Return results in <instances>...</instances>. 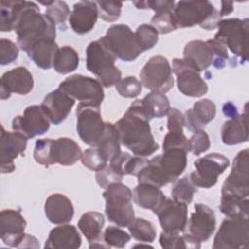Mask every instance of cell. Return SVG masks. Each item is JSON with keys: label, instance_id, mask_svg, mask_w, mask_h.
Masks as SVG:
<instances>
[{"label": "cell", "instance_id": "cell-50", "mask_svg": "<svg viewBox=\"0 0 249 249\" xmlns=\"http://www.w3.org/2000/svg\"><path fill=\"white\" fill-rule=\"evenodd\" d=\"M45 14L56 24L64 23L70 16L68 5L64 1H51L47 6Z\"/></svg>", "mask_w": 249, "mask_h": 249}, {"label": "cell", "instance_id": "cell-30", "mask_svg": "<svg viewBox=\"0 0 249 249\" xmlns=\"http://www.w3.org/2000/svg\"><path fill=\"white\" fill-rule=\"evenodd\" d=\"M183 58L199 72L206 70L214 61V53L206 41L194 40L186 44Z\"/></svg>", "mask_w": 249, "mask_h": 249}, {"label": "cell", "instance_id": "cell-34", "mask_svg": "<svg viewBox=\"0 0 249 249\" xmlns=\"http://www.w3.org/2000/svg\"><path fill=\"white\" fill-rule=\"evenodd\" d=\"M148 163L149 160L145 157L131 156L126 152H120L116 157L110 160V165L122 175L137 176Z\"/></svg>", "mask_w": 249, "mask_h": 249}, {"label": "cell", "instance_id": "cell-38", "mask_svg": "<svg viewBox=\"0 0 249 249\" xmlns=\"http://www.w3.org/2000/svg\"><path fill=\"white\" fill-rule=\"evenodd\" d=\"M109 160H112L121 152V142L115 124L106 123L105 133L96 146Z\"/></svg>", "mask_w": 249, "mask_h": 249}, {"label": "cell", "instance_id": "cell-27", "mask_svg": "<svg viewBox=\"0 0 249 249\" xmlns=\"http://www.w3.org/2000/svg\"><path fill=\"white\" fill-rule=\"evenodd\" d=\"M82 244V238L75 226L61 224L53 228L45 242V248L77 249Z\"/></svg>", "mask_w": 249, "mask_h": 249}, {"label": "cell", "instance_id": "cell-8", "mask_svg": "<svg viewBox=\"0 0 249 249\" xmlns=\"http://www.w3.org/2000/svg\"><path fill=\"white\" fill-rule=\"evenodd\" d=\"M101 38L115 56L123 61L135 60L143 53L128 25L114 24Z\"/></svg>", "mask_w": 249, "mask_h": 249}, {"label": "cell", "instance_id": "cell-49", "mask_svg": "<svg viewBox=\"0 0 249 249\" xmlns=\"http://www.w3.org/2000/svg\"><path fill=\"white\" fill-rule=\"evenodd\" d=\"M99 17L109 22L119 19L122 12L123 3L119 1H96Z\"/></svg>", "mask_w": 249, "mask_h": 249}, {"label": "cell", "instance_id": "cell-25", "mask_svg": "<svg viewBox=\"0 0 249 249\" xmlns=\"http://www.w3.org/2000/svg\"><path fill=\"white\" fill-rule=\"evenodd\" d=\"M134 111L146 117L149 121L154 118H162L167 115L170 105L164 93L152 91L143 99H137L129 106Z\"/></svg>", "mask_w": 249, "mask_h": 249}, {"label": "cell", "instance_id": "cell-29", "mask_svg": "<svg viewBox=\"0 0 249 249\" xmlns=\"http://www.w3.org/2000/svg\"><path fill=\"white\" fill-rule=\"evenodd\" d=\"M80 146L71 138L60 137L53 139L52 142V162L63 166L75 164L82 158Z\"/></svg>", "mask_w": 249, "mask_h": 249}, {"label": "cell", "instance_id": "cell-15", "mask_svg": "<svg viewBox=\"0 0 249 249\" xmlns=\"http://www.w3.org/2000/svg\"><path fill=\"white\" fill-rule=\"evenodd\" d=\"M50 123L41 105H30L24 109L21 116L13 119L12 128L27 138H33L46 133L50 128Z\"/></svg>", "mask_w": 249, "mask_h": 249}, {"label": "cell", "instance_id": "cell-59", "mask_svg": "<svg viewBox=\"0 0 249 249\" xmlns=\"http://www.w3.org/2000/svg\"><path fill=\"white\" fill-rule=\"evenodd\" d=\"M232 11H233V2H230V1L221 2V10L219 12L220 18L231 14Z\"/></svg>", "mask_w": 249, "mask_h": 249}, {"label": "cell", "instance_id": "cell-54", "mask_svg": "<svg viewBox=\"0 0 249 249\" xmlns=\"http://www.w3.org/2000/svg\"><path fill=\"white\" fill-rule=\"evenodd\" d=\"M163 151L170 149H182L189 152L188 139L184 132H167L162 143Z\"/></svg>", "mask_w": 249, "mask_h": 249}, {"label": "cell", "instance_id": "cell-40", "mask_svg": "<svg viewBox=\"0 0 249 249\" xmlns=\"http://www.w3.org/2000/svg\"><path fill=\"white\" fill-rule=\"evenodd\" d=\"M105 214L110 222H113L119 227H127L135 219L131 202L121 206L105 204Z\"/></svg>", "mask_w": 249, "mask_h": 249}, {"label": "cell", "instance_id": "cell-52", "mask_svg": "<svg viewBox=\"0 0 249 249\" xmlns=\"http://www.w3.org/2000/svg\"><path fill=\"white\" fill-rule=\"evenodd\" d=\"M124 175H122L120 172H118L115 168H113L110 164L106 165L102 169L96 171L95 174V180L97 184L103 188L106 189L110 185L114 183L122 182Z\"/></svg>", "mask_w": 249, "mask_h": 249}, {"label": "cell", "instance_id": "cell-19", "mask_svg": "<svg viewBox=\"0 0 249 249\" xmlns=\"http://www.w3.org/2000/svg\"><path fill=\"white\" fill-rule=\"evenodd\" d=\"M26 221L18 210L4 209L0 213V238L4 244L18 247L25 233Z\"/></svg>", "mask_w": 249, "mask_h": 249}, {"label": "cell", "instance_id": "cell-23", "mask_svg": "<svg viewBox=\"0 0 249 249\" xmlns=\"http://www.w3.org/2000/svg\"><path fill=\"white\" fill-rule=\"evenodd\" d=\"M98 7L94 1H80L74 4L69 16V24L77 34L89 33L98 18Z\"/></svg>", "mask_w": 249, "mask_h": 249}, {"label": "cell", "instance_id": "cell-39", "mask_svg": "<svg viewBox=\"0 0 249 249\" xmlns=\"http://www.w3.org/2000/svg\"><path fill=\"white\" fill-rule=\"evenodd\" d=\"M102 196L105 199L106 204L121 206L131 202L132 192L127 186L119 182L114 183L106 188L102 194Z\"/></svg>", "mask_w": 249, "mask_h": 249}, {"label": "cell", "instance_id": "cell-3", "mask_svg": "<svg viewBox=\"0 0 249 249\" xmlns=\"http://www.w3.org/2000/svg\"><path fill=\"white\" fill-rule=\"evenodd\" d=\"M187 154L182 149H170L163 151L149 160L137 175L138 183H148L159 188L174 182L187 166Z\"/></svg>", "mask_w": 249, "mask_h": 249}, {"label": "cell", "instance_id": "cell-58", "mask_svg": "<svg viewBox=\"0 0 249 249\" xmlns=\"http://www.w3.org/2000/svg\"><path fill=\"white\" fill-rule=\"evenodd\" d=\"M223 113L226 116L230 117V118H234V117H236L238 115L236 107L231 102H228V103L224 104V106H223Z\"/></svg>", "mask_w": 249, "mask_h": 249}, {"label": "cell", "instance_id": "cell-5", "mask_svg": "<svg viewBox=\"0 0 249 249\" xmlns=\"http://www.w3.org/2000/svg\"><path fill=\"white\" fill-rule=\"evenodd\" d=\"M172 13L177 28L199 25L205 30H212L221 20L219 12L208 1H179Z\"/></svg>", "mask_w": 249, "mask_h": 249}, {"label": "cell", "instance_id": "cell-42", "mask_svg": "<svg viewBox=\"0 0 249 249\" xmlns=\"http://www.w3.org/2000/svg\"><path fill=\"white\" fill-rule=\"evenodd\" d=\"M196 192V187L191 182L189 176H184L174 184L171 195L174 200L184 202L188 205L193 201Z\"/></svg>", "mask_w": 249, "mask_h": 249}, {"label": "cell", "instance_id": "cell-33", "mask_svg": "<svg viewBox=\"0 0 249 249\" xmlns=\"http://www.w3.org/2000/svg\"><path fill=\"white\" fill-rule=\"evenodd\" d=\"M105 223L104 216L96 211L84 213L79 222L78 228L89 243L102 240V229Z\"/></svg>", "mask_w": 249, "mask_h": 249}, {"label": "cell", "instance_id": "cell-28", "mask_svg": "<svg viewBox=\"0 0 249 249\" xmlns=\"http://www.w3.org/2000/svg\"><path fill=\"white\" fill-rule=\"evenodd\" d=\"M244 112L226 121L221 129L222 142L226 145H237L248 140V114L247 104Z\"/></svg>", "mask_w": 249, "mask_h": 249}, {"label": "cell", "instance_id": "cell-11", "mask_svg": "<svg viewBox=\"0 0 249 249\" xmlns=\"http://www.w3.org/2000/svg\"><path fill=\"white\" fill-rule=\"evenodd\" d=\"M139 76L142 86L152 91L165 93L174 84L169 61L162 55L151 57L142 67Z\"/></svg>", "mask_w": 249, "mask_h": 249}, {"label": "cell", "instance_id": "cell-12", "mask_svg": "<svg viewBox=\"0 0 249 249\" xmlns=\"http://www.w3.org/2000/svg\"><path fill=\"white\" fill-rule=\"evenodd\" d=\"M196 169L189 175L191 182L198 188H212L218 177L230 165L229 159L219 153H210L195 160Z\"/></svg>", "mask_w": 249, "mask_h": 249}, {"label": "cell", "instance_id": "cell-17", "mask_svg": "<svg viewBox=\"0 0 249 249\" xmlns=\"http://www.w3.org/2000/svg\"><path fill=\"white\" fill-rule=\"evenodd\" d=\"M27 137L23 134L14 131H6L1 125L0 133V169L1 173H11L15 170L14 160L23 155L27 146Z\"/></svg>", "mask_w": 249, "mask_h": 249}, {"label": "cell", "instance_id": "cell-47", "mask_svg": "<svg viewBox=\"0 0 249 249\" xmlns=\"http://www.w3.org/2000/svg\"><path fill=\"white\" fill-rule=\"evenodd\" d=\"M52 142L51 138L38 139L35 143L33 157L34 160L41 165L49 167L53 165L52 162Z\"/></svg>", "mask_w": 249, "mask_h": 249}, {"label": "cell", "instance_id": "cell-10", "mask_svg": "<svg viewBox=\"0 0 249 249\" xmlns=\"http://www.w3.org/2000/svg\"><path fill=\"white\" fill-rule=\"evenodd\" d=\"M249 221L244 217H228L225 219L213 241V249L248 248Z\"/></svg>", "mask_w": 249, "mask_h": 249}, {"label": "cell", "instance_id": "cell-16", "mask_svg": "<svg viewBox=\"0 0 249 249\" xmlns=\"http://www.w3.org/2000/svg\"><path fill=\"white\" fill-rule=\"evenodd\" d=\"M163 231L182 232L187 226L188 207L184 202L165 198L154 211Z\"/></svg>", "mask_w": 249, "mask_h": 249}, {"label": "cell", "instance_id": "cell-44", "mask_svg": "<svg viewBox=\"0 0 249 249\" xmlns=\"http://www.w3.org/2000/svg\"><path fill=\"white\" fill-rule=\"evenodd\" d=\"M81 161L87 168L98 171L107 165L109 160L97 147H91L83 152Z\"/></svg>", "mask_w": 249, "mask_h": 249}, {"label": "cell", "instance_id": "cell-20", "mask_svg": "<svg viewBox=\"0 0 249 249\" xmlns=\"http://www.w3.org/2000/svg\"><path fill=\"white\" fill-rule=\"evenodd\" d=\"M0 86V97L2 100H5L10 98L12 93H17L19 95L28 94L33 89L34 81L27 68L18 66L5 72L2 75Z\"/></svg>", "mask_w": 249, "mask_h": 249}, {"label": "cell", "instance_id": "cell-48", "mask_svg": "<svg viewBox=\"0 0 249 249\" xmlns=\"http://www.w3.org/2000/svg\"><path fill=\"white\" fill-rule=\"evenodd\" d=\"M118 93L125 98H133L140 94L142 90V84L133 76H127L121 79L116 84Z\"/></svg>", "mask_w": 249, "mask_h": 249}, {"label": "cell", "instance_id": "cell-31", "mask_svg": "<svg viewBox=\"0 0 249 249\" xmlns=\"http://www.w3.org/2000/svg\"><path fill=\"white\" fill-rule=\"evenodd\" d=\"M58 49L55 39L47 38L32 44L25 53L38 67L47 70L53 66L54 57Z\"/></svg>", "mask_w": 249, "mask_h": 249}, {"label": "cell", "instance_id": "cell-37", "mask_svg": "<svg viewBox=\"0 0 249 249\" xmlns=\"http://www.w3.org/2000/svg\"><path fill=\"white\" fill-rule=\"evenodd\" d=\"M79 65V55L76 50L70 46H63L58 49L54 61L53 69L59 74H68L77 69Z\"/></svg>", "mask_w": 249, "mask_h": 249}, {"label": "cell", "instance_id": "cell-4", "mask_svg": "<svg viewBox=\"0 0 249 249\" xmlns=\"http://www.w3.org/2000/svg\"><path fill=\"white\" fill-rule=\"evenodd\" d=\"M87 69L97 77L104 88L116 86L122 79L121 70L115 65L116 56L102 38L90 42L86 50Z\"/></svg>", "mask_w": 249, "mask_h": 249}, {"label": "cell", "instance_id": "cell-53", "mask_svg": "<svg viewBox=\"0 0 249 249\" xmlns=\"http://www.w3.org/2000/svg\"><path fill=\"white\" fill-rule=\"evenodd\" d=\"M18 56V47L9 39L0 40V63L1 65H7L15 60Z\"/></svg>", "mask_w": 249, "mask_h": 249}, {"label": "cell", "instance_id": "cell-55", "mask_svg": "<svg viewBox=\"0 0 249 249\" xmlns=\"http://www.w3.org/2000/svg\"><path fill=\"white\" fill-rule=\"evenodd\" d=\"M210 48L212 49V52L214 53V61L213 65L216 68H223L226 65V60L229 59V54H228V49L227 47L221 43L220 41L216 39H210L206 41Z\"/></svg>", "mask_w": 249, "mask_h": 249}, {"label": "cell", "instance_id": "cell-45", "mask_svg": "<svg viewBox=\"0 0 249 249\" xmlns=\"http://www.w3.org/2000/svg\"><path fill=\"white\" fill-rule=\"evenodd\" d=\"M18 1L2 0L0 2V30L2 32L14 30Z\"/></svg>", "mask_w": 249, "mask_h": 249}, {"label": "cell", "instance_id": "cell-22", "mask_svg": "<svg viewBox=\"0 0 249 249\" xmlns=\"http://www.w3.org/2000/svg\"><path fill=\"white\" fill-rule=\"evenodd\" d=\"M74 104V98L57 89L45 96L41 107L52 124H59L67 118Z\"/></svg>", "mask_w": 249, "mask_h": 249}, {"label": "cell", "instance_id": "cell-9", "mask_svg": "<svg viewBox=\"0 0 249 249\" xmlns=\"http://www.w3.org/2000/svg\"><path fill=\"white\" fill-rule=\"evenodd\" d=\"M58 89L80 103L100 106L104 99L103 87L98 80L89 76L75 74L67 77L59 84Z\"/></svg>", "mask_w": 249, "mask_h": 249}, {"label": "cell", "instance_id": "cell-41", "mask_svg": "<svg viewBox=\"0 0 249 249\" xmlns=\"http://www.w3.org/2000/svg\"><path fill=\"white\" fill-rule=\"evenodd\" d=\"M127 228L131 236L140 242L150 243L156 238L157 231L153 223L143 218H135Z\"/></svg>", "mask_w": 249, "mask_h": 249}, {"label": "cell", "instance_id": "cell-1", "mask_svg": "<svg viewBox=\"0 0 249 249\" xmlns=\"http://www.w3.org/2000/svg\"><path fill=\"white\" fill-rule=\"evenodd\" d=\"M14 30L18 45L24 52L39 40L56 36L55 23L46 14H41L36 3L22 0L18 1Z\"/></svg>", "mask_w": 249, "mask_h": 249}, {"label": "cell", "instance_id": "cell-2", "mask_svg": "<svg viewBox=\"0 0 249 249\" xmlns=\"http://www.w3.org/2000/svg\"><path fill=\"white\" fill-rule=\"evenodd\" d=\"M149 123L147 118L128 108L123 118L115 124L121 144L136 156L146 157L154 154L159 149V144L152 134Z\"/></svg>", "mask_w": 249, "mask_h": 249}, {"label": "cell", "instance_id": "cell-51", "mask_svg": "<svg viewBox=\"0 0 249 249\" xmlns=\"http://www.w3.org/2000/svg\"><path fill=\"white\" fill-rule=\"evenodd\" d=\"M210 144L209 136L204 130L194 132V134L188 139L189 152L195 156H198L206 152L210 148Z\"/></svg>", "mask_w": 249, "mask_h": 249}, {"label": "cell", "instance_id": "cell-36", "mask_svg": "<svg viewBox=\"0 0 249 249\" xmlns=\"http://www.w3.org/2000/svg\"><path fill=\"white\" fill-rule=\"evenodd\" d=\"M160 244L166 249H198L200 242L191 234H183L180 232L163 231L160 235Z\"/></svg>", "mask_w": 249, "mask_h": 249}, {"label": "cell", "instance_id": "cell-21", "mask_svg": "<svg viewBox=\"0 0 249 249\" xmlns=\"http://www.w3.org/2000/svg\"><path fill=\"white\" fill-rule=\"evenodd\" d=\"M216 228V217L212 208L202 203L195 204V211L189 221V231L200 243L213 234Z\"/></svg>", "mask_w": 249, "mask_h": 249}, {"label": "cell", "instance_id": "cell-14", "mask_svg": "<svg viewBox=\"0 0 249 249\" xmlns=\"http://www.w3.org/2000/svg\"><path fill=\"white\" fill-rule=\"evenodd\" d=\"M221 194H230L243 198L249 196V152L240 151L232 161L231 171L224 181Z\"/></svg>", "mask_w": 249, "mask_h": 249}, {"label": "cell", "instance_id": "cell-26", "mask_svg": "<svg viewBox=\"0 0 249 249\" xmlns=\"http://www.w3.org/2000/svg\"><path fill=\"white\" fill-rule=\"evenodd\" d=\"M45 215L47 219L56 225L66 224L73 219L74 206L72 201L62 194H52L45 201Z\"/></svg>", "mask_w": 249, "mask_h": 249}, {"label": "cell", "instance_id": "cell-13", "mask_svg": "<svg viewBox=\"0 0 249 249\" xmlns=\"http://www.w3.org/2000/svg\"><path fill=\"white\" fill-rule=\"evenodd\" d=\"M172 72L177 77V88L184 95L200 97L208 91V86L200 72L184 58L172 60Z\"/></svg>", "mask_w": 249, "mask_h": 249}, {"label": "cell", "instance_id": "cell-35", "mask_svg": "<svg viewBox=\"0 0 249 249\" xmlns=\"http://www.w3.org/2000/svg\"><path fill=\"white\" fill-rule=\"evenodd\" d=\"M220 211L227 217H244L248 218L249 200L230 194H222Z\"/></svg>", "mask_w": 249, "mask_h": 249}, {"label": "cell", "instance_id": "cell-7", "mask_svg": "<svg viewBox=\"0 0 249 249\" xmlns=\"http://www.w3.org/2000/svg\"><path fill=\"white\" fill-rule=\"evenodd\" d=\"M77 132L81 140L96 147L106 130V122L101 118L100 106L79 103L77 110Z\"/></svg>", "mask_w": 249, "mask_h": 249}, {"label": "cell", "instance_id": "cell-24", "mask_svg": "<svg viewBox=\"0 0 249 249\" xmlns=\"http://www.w3.org/2000/svg\"><path fill=\"white\" fill-rule=\"evenodd\" d=\"M216 115L215 103L207 98L200 99L193 105V108L185 112V125L189 130L196 132L203 130Z\"/></svg>", "mask_w": 249, "mask_h": 249}, {"label": "cell", "instance_id": "cell-32", "mask_svg": "<svg viewBox=\"0 0 249 249\" xmlns=\"http://www.w3.org/2000/svg\"><path fill=\"white\" fill-rule=\"evenodd\" d=\"M132 198L138 206L154 211L166 197L159 187L148 183H138L133 190Z\"/></svg>", "mask_w": 249, "mask_h": 249}, {"label": "cell", "instance_id": "cell-46", "mask_svg": "<svg viewBox=\"0 0 249 249\" xmlns=\"http://www.w3.org/2000/svg\"><path fill=\"white\" fill-rule=\"evenodd\" d=\"M102 239L109 246V248H124L130 240V235L124 230L120 229L119 226H109L102 232Z\"/></svg>", "mask_w": 249, "mask_h": 249}, {"label": "cell", "instance_id": "cell-57", "mask_svg": "<svg viewBox=\"0 0 249 249\" xmlns=\"http://www.w3.org/2000/svg\"><path fill=\"white\" fill-rule=\"evenodd\" d=\"M39 243L36 237L29 235V234H25L23 239L21 240V243L19 244L18 248H39Z\"/></svg>", "mask_w": 249, "mask_h": 249}, {"label": "cell", "instance_id": "cell-56", "mask_svg": "<svg viewBox=\"0 0 249 249\" xmlns=\"http://www.w3.org/2000/svg\"><path fill=\"white\" fill-rule=\"evenodd\" d=\"M185 117L176 108H170L167 113V128L169 132H183Z\"/></svg>", "mask_w": 249, "mask_h": 249}, {"label": "cell", "instance_id": "cell-43", "mask_svg": "<svg viewBox=\"0 0 249 249\" xmlns=\"http://www.w3.org/2000/svg\"><path fill=\"white\" fill-rule=\"evenodd\" d=\"M134 34L142 52L148 51L155 47L159 40V33L157 29L153 25L147 23L139 25Z\"/></svg>", "mask_w": 249, "mask_h": 249}, {"label": "cell", "instance_id": "cell-6", "mask_svg": "<svg viewBox=\"0 0 249 249\" xmlns=\"http://www.w3.org/2000/svg\"><path fill=\"white\" fill-rule=\"evenodd\" d=\"M248 18H233L220 20L214 39L223 43L233 54L240 57L242 62H246L248 59Z\"/></svg>", "mask_w": 249, "mask_h": 249}, {"label": "cell", "instance_id": "cell-18", "mask_svg": "<svg viewBox=\"0 0 249 249\" xmlns=\"http://www.w3.org/2000/svg\"><path fill=\"white\" fill-rule=\"evenodd\" d=\"M133 4L137 9H152L155 15L151 18V25H153L159 34H166L177 29L173 9L174 1L156 0V1H135Z\"/></svg>", "mask_w": 249, "mask_h": 249}]
</instances>
